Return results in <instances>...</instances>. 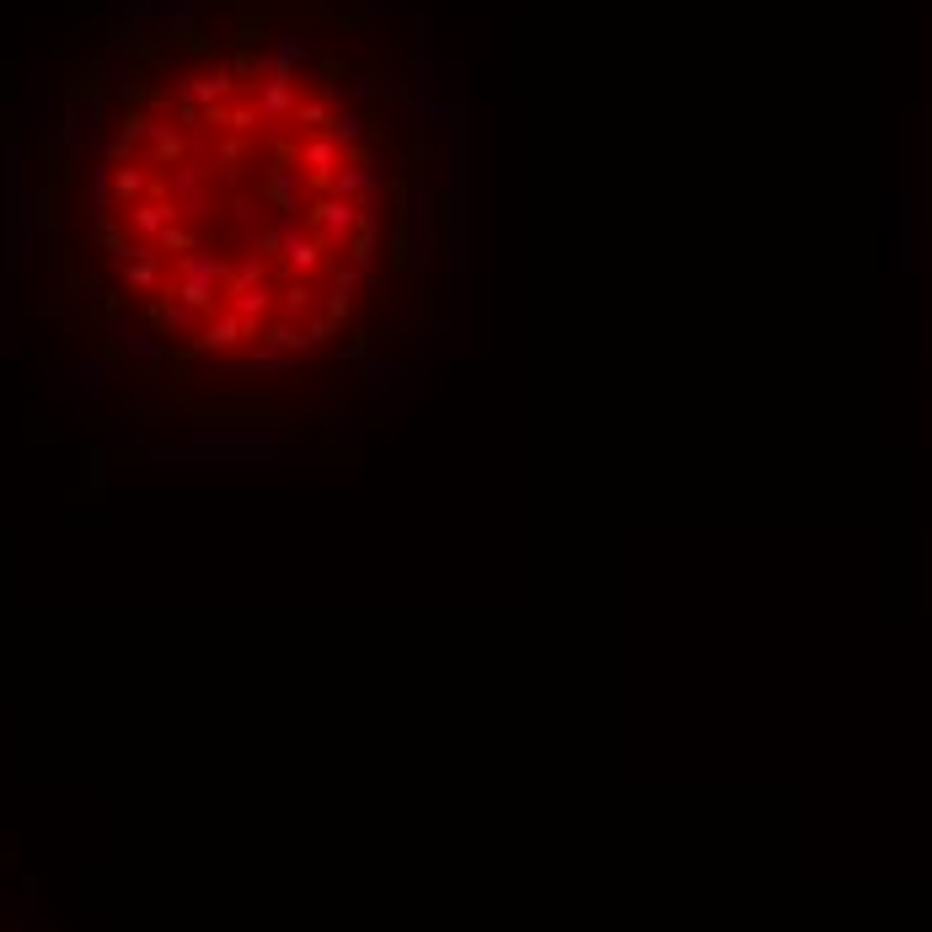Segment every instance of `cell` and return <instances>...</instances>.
<instances>
[{
    "instance_id": "obj_1",
    "label": "cell",
    "mask_w": 932,
    "mask_h": 932,
    "mask_svg": "<svg viewBox=\"0 0 932 932\" xmlns=\"http://www.w3.org/2000/svg\"><path fill=\"white\" fill-rule=\"evenodd\" d=\"M16 226L38 327L118 429L317 440L445 327V102L381 0H124L27 135Z\"/></svg>"
}]
</instances>
